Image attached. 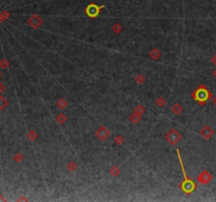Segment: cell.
Segmentation results:
<instances>
[{"instance_id":"9c48e42d","label":"cell","mask_w":216,"mask_h":202,"mask_svg":"<svg viewBox=\"0 0 216 202\" xmlns=\"http://www.w3.org/2000/svg\"><path fill=\"white\" fill-rule=\"evenodd\" d=\"M58 105L61 106V108H63L64 105H67V103H64V101H63V100H60L59 102H58Z\"/></svg>"},{"instance_id":"30bf717a","label":"cell","mask_w":216,"mask_h":202,"mask_svg":"<svg viewBox=\"0 0 216 202\" xmlns=\"http://www.w3.org/2000/svg\"><path fill=\"white\" fill-rule=\"evenodd\" d=\"M63 120H64V117H63V116H57V121H59V122H62Z\"/></svg>"},{"instance_id":"7a4b0ae2","label":"cell","mask_w":216,"mask_h":202,"mask_svg":"<svg viewBox=\"0 0 216 202\" xmlns=\"http://www.w3.org/2000/svg\"><path fill=\"white\" fill-rule=\"evenodd\" d=\"M101 8L98 7V5H96V4H90L88 8H85V13H86V15H88L89 17L94 18V17L98 16V14L100 13V8Z\"/></svg>"},{"instance_id":"3957f363","label":"cell","mask_w":216,"mask_h":202,"mask_svg":"<svg viewBox=\"0 0 216 202\" xmlns=\"http://www.w3.org/2000/svg\"><path fill=\"white\" fill-rule=\"evenodd\" d=\"M181 187H183V192H186L187 194H191L193 190L195 189V183L192 180H190L189 178H187L185 179V182L183 183Z\"/></svg>"},{"instance_id":"4fadbf2b","label":"cell","mask_w":216,"mask_h":202,"mask_svg":"<svg viewBox=\"0 0 216 202\" xmlns=\"http://www.w3.org/2000/svg\"><path fill=\"white\" fill-rule=\"evenodd\" d=\"M213 74H214V76L216 77V71H215V72H214V73H213Z\"/></svg>"},{"instance_id":"7c38bea8","label":"cell","mask_w":216,"mask_h":202,"mask_svg":"<svg viewBox=\"0 0 216 202\" xmlns=\"http://www.w3.org/2000/svg\"><path fill=\"white\" fill-rule=\"evenodd\" d=\"M213 103H214V105L216 106V96L213 98Z\"/></svg>"},{"instance_id":"277c9868","label":"cell","mask_w":216,"mask_h":202,"mask_svg":"<svg viewBox=\"0 0 216 202\" xmlns=\"http://www.w3.org/2000/svg\"><path fill=\"white\" fill-rule=\"evenodd\" d=\"M167 139H168V141H169L170 143L175 144L178 140L180 139V135L178 134V133L175 131V129H172V131L170 132L168 135H167Z\"/></svg>"},{"instance_id":"5b68a950","label":"cell","mask_w":216,"mask_h":202,"mask_svg":"<svg viewBox=\"0 0 216 202\" xmlns=\"http://www.w3.org/2000/svg\"><path fill=\"white\" fill-rule=\"evenodd\" d=\"M211 175L209 174L208 172H203L201 174L198 176V181H199L200 183H203V184H207V183H209L210 181H211Z\"/></svg>"},{"instance_id":"52a82bcc","label":"cell","mask_w":216,"mask_h":202,"mask_svg":"<svg viewBox=\"0 0 216 202\" xmlns=\"http://www.w3.org/2000/svg\"><path fill=\"white\" fill-rule=\"evenodd\" d=\"M109 135H110V133L106 131L103 126H101V128L98 129V132H97V136H98V138H100V139H105Z\"/></svg>"},{"instance_id":"ba28073f","label":"cell","mask_w":216,"mask_h":202,"mask_svg":"<svg viewBox=\"0 0 216 202\" xmlns=\"http://www.w3.org/2000/svg\"><path fill=\"white\" fill-rule=\"evenodd\" d=\"M150 55H151V56H153L154 58H157L158 56H159L160 55V53L158 51H156V50H154L153 52H151V53H150Z\"/></svg>"},{"instance_id":"8fae6325","label":"cell","mask_w":216,"mask_h":202,"mask_svg":"<svg viewBox=\"0 0 216 202\" xmlns=\"http://www.w3.org/2000/svg\"><path fill=\"white\" fill-rule=\"evenodd\" d=\"M212 62L214 63V64L216 65V55H215V56H214V57H213V58H212Z\"/></svg>"},{"instance_id":"8992f818","label":"cell","mask_w":216,"mask_h":202,"mask_svg":"<svg viewBox=\"0 0 216 202\" xmlns=\"http://www.w3.org/2000/svg\"><path fill=\"white\" fill-rule=\"evenodd\" d=\"M200 134H201V136H203V138L209 139V138H211L213 136V131H212V129L210 128V126H204V128L201 129Z\"/></svg>"},{"instance_id":"6da1fadb","label":"cell","mask_w":216,"mask_h":202,"mask_svg":"<svg viewBox=\"0 0 216 202\" xmlns=\"http://www.w3.org/2000/svg\"><path fill=\"white\" fill-rule=\"evenodd\" d=\"M193 96H194L195 100L199 101V103H204L206 101H208L210 98H211V93H210V91L208 88L201 85L195 91Z\"/></svg>"}]
</instances>
